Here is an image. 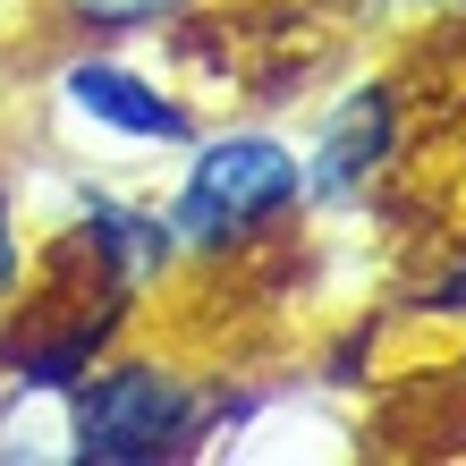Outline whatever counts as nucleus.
<instances>
[{
  "label": "nucleus",
  "mask_w": 466,
  "mask_h": 466,
  "mask_svg": "<svg viewBox=\"0 0 466 466\" xmlns=\"http://www.w3.org/2000/svg\"><path fill=\"white\" fill-rule=\"evenodd\" d=\"M17 289V229H9V196H0V297Z\"/></svg>",
  "instance_id": "nucleus-6"
},
{
  "label": "nucleus",
  "mask_w": 466,
  "mask_h": 466,
  "mask_svg": "<svg viewBox=\"0 0 466 466\" xmlns=\"http://www.w3.org/2000/svg\"><path fill=\"white\" fill-rule=\"evenodd\" d=\"M381 153H390V94H348L306 161V196H356Z\"/></svg>",
  "instance_id": "nucleus-4"
},
{
  "label": "nucleus",
  "mask_w": 466,
  "mask_h": 466,
  "mask_svg": "<svg viewBox=\"0 0 466 466\" xmlns=\"http://www.w3.org/2000/svg\"><path fill=\"white\" fill-rule=\"evenodd\" d=\"M306 196V161H297L280 136H221V145L196 153L178 204H170V238L196 246V255H229L238 238H255L263 221Z\"/></svg>",
  "instance_id": "nucleus-1"
},
{
  "label": "nucleus",
  "mask_w": 466,
  "mask_h": 466,
  "mask_svg": "<svg viewBox=\"0 0 466 466\" xmlns=\"http://www.w3.org/2000/svg\"><path fill=\"white\" fill-rule=\"evenodd\" d=\"M60 9L76 25H94V35H127V25H161V17H178L187 0H60Z\"/></svg>",
  "instance_id": "nucleus-5"
},
{
  "label": "nucleus",
  "mask_w": 466,
  "mask_h": 466,
  "mask_svg": "<svg viewBox=\"0 0 466 466\" xmlns=\"http://www.w3.org/2000/svg\"><path fill=\"white\" fill-rule=\"evenodd\" d=\"M68 102L102 127L119 136H145V145H187L196 136V119H187V102H170L161 86H145V76H127L111 60H76L68 68Z\"/></svg>",
  "instance_id": "nucleus-3"
},
{
  "label": "nucleus",
  "mask_w": 466,
  "mask_h": 466,
  "mask_svg": "<svg viewBox=\"0 0 466 466\" xmlns=\"http://www.w3.org/2000/svg\"><path fill=\"white\" fill-rule=\"evenodd\" d=\"M196 432V390L170 365H111L76 390V458L86 466H153Z\"/></svg>",
  "instance_id": "nucleus-2"
}]
</instances>
